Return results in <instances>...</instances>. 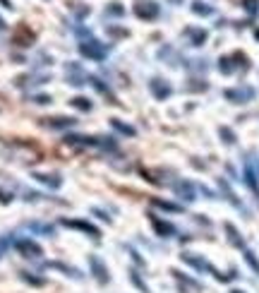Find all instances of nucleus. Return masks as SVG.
I'll use <instances>...</instances> for the list:
<instances>
[{
	"instance_id": "obj_15",
	"label": "nucleus",
	"mask_w": 259,
	"mask_h": 293,
	"mask_svg": "<svg viewBox=\"0 0 259 293\" xmlns=\"http://www.w3.org/2000/svg\"><path fill=\"white\" fill-rule=\"evenodd\" d=\"M72 106L74 109H79V110H92V101L79 96V99H72Z\"/></svg>"
},
{
	"instance_id": "obj_13",
	"label": "nucleus",
	"mask_w": 259,
	"mask_h": 293,
	"mask_svg": "<svg viewBox=\"0 0 259 293\" xmlns=\"http://www.w3.org/2000/svg\"><path fill=\"white\" fill-rule=\"evenodd\" d=\"M226 233L230 236V243H233V245L242 248V238H240V233L235 231V226H233V223H226Z\"/></svg>"
},
{
	"instance_id": "obj_11",
	"label": "nucleus",
	"mask_w": 259,
	"mask_h": 293,
	"mask_svg": "<svg viewBox=\"0 0 259 293\" xmlns=\"http://www.w3.org/2000/svg\"><path fill=\"white\" fill-rule=\"evenodd\" d=\"M250 96H252V89H228L226 92V99H230V101H245Z\"/></svg>"
},
{
	"instance_id": "obj_26",
	"label": "nucleus",
	"mask_w": 259,
	"mask_h": 293,
	"mask_svg": "<svg viewBox=\"0 0 259 293\" xmlns=\"http://www.w3.org/2000/svg\"><path fill=\"white\" fill-rule=\"evenodd\" d=\"M0 29H5V22H2V19H0Z\"/></svg>"
},
{
	"instance_id": "obj_12",
	"label": "nucleus",
	"mask_w": 259,
	"mask_h": 293,
	"mask_svg": "<svg viewBox=\"0 0 259 293\" xmlns=\"http://www.w3.org/2000/svg\"><path fill=\"white\" fill-rule=\"evenodd\" d=\"M34 178L41 181L43 185H51V187H60V178L58 176H46V173H34Z\"/></svg>"
},
{
	"instance_id": "obj_16",
	"label": "nucleus",
	"mask_w": 259,
	"mask_h": 293,
	"mask_svg": "<svg viewBox=\"0 0 259 293\" xmlns=\"http://www.w3.org/2000/svg\"><path fill=\"white\" fill-rule=\"evenodd\" d=\"M111 125L115 130H120L123 135H134V128H130V125H125L123 120H111Z\"/></svg>"
},
{
	"instance_id": "obj_24",
	"label": "nucleus",
	"mask_w": 259,
	"mask_h": 293,
	"mask_svg": "<svg viewBox=\"0 0 259 293\" xmlns=\"http://www.w3.org/2000/svg\"><path fill=\"white\" fill-rule=\"evenodd\" d=\"M108 7H113L115 15H123V5H120V2H113V5H108Z\"/></svg>"
},
{
	"instance_id": "obj_5",
	"label": "nucleus",
	"mask_w": 259,
	"mask_h": 293,
	"mask_svg": "<svg viewBox=\"0 0 259 293\" xmlns=\"http://www.w3.org/2000/svg\"><path fill=\"white\" fill-rule=\"evenodd\" d=\"M65 226H70V228H79V231H84V233H89L94 238H98V228L92 226V223H87V221H79V219H65L63 221Z\"/></svg>"
},
{
	"instance_id": "obj_10",
	"label": "nucleus",
	"mask_w": 259,
	"mask_h": 293,
	"mask_svg": "<svg viewBox=\"0 0 259 293\" xmlns=\"http://www.w3.org/2000/svg\"><path fill=\"white\" fill-rule=\"evenodd\" d=\"M151 92L156 94V99H166L168 94H170V87H168L163 79H154L151 82Z\"/></svg>"
},
{
	"instance_id": "obj_27",
	"label": "nucleus",
	"mask_w": 259,
	"mask_h": 293,
	"mask_svg": "<svg viewBox=\"0 0 259 293\" xmlns=\"http://www.w3.org/2000/svg\"><path fill=\"white\" fill-rule=\"evenodd\" d=\"M257 38H259V32H257Z\"/></svg>"
},
{
	"instance_id": "obj_2",
	"label": "nucleus",
	"mask_w": 259,
	"mask_h": 293,
	"mask_svg": "<svg viewBox=\"0 0 259 293\" xmlns=\"http://www.w3.org/2000/svg\"><path fill=\"white\" fill-rule=\"evenodd\" d=\"M15 248H17V253L22 257H27V259H36V257L43 255V250H41V245L34 243L32 238H19L15 243Z\"/></svg>"
},
{
	"instance_id": "obj_20",
	"label": "nucleus",
	"mask_w": 259,
	"mask_h": 293,
	"mask_svg": "<svg viewBox=\"0 0 259 293\" xmlns=\"http://www.w3.org/2000/svg\"><path fill=\"white\" fill-rule=\"evenodd\" d=\"M204 38H206V34H204V32H192V41H194V46H199Z\"/></svg>"
},
{
	"instance_id": "obj_21",
	"label": "nucleus",
	"mask_w": 259,
	"mask_h": 293,
	"mask_svg": "<svg viewBox=\"0 0 259 293\" xmlns=\"http://www.w3.org/2000/svg\"><path fill=\"white\" fill-rule=\"evenodd\" d=\"M247 262H250V264L255 267V272H257V274H259V262H257V257L252 255V253H247Z\"/></svg>"
},
{
	"instance_id": "obj_18",
	"label": "nucleus",
	"mask_w": 259,
	"mask_h": 293,
	"mask_svg": "<svg viewBox=\"0 0 259 293\" xmlns=\"http://www.w3.org/2000/svg\"><path fill=\"white\" fill-rule=\"evenodd\" d=\"M156 207H161V209H168V212H183L178 204H170V202H163V200H154Z\"/></svg>"
},
{
	"instance_id": "obj_6",
	"label": "nucleus",
	"mask_w": 259,
	"mask_h": 293,
	"mask_svg": "<svg viewBox=\"0 0 259 293\" xmlns=\"http://www.w3.org/2000/svg\"><path fill=\"white\" fill-rule=\"evenodd\" d=\"M41 123L48 125V128H70L77 120H74V118H65V115H58V118H43Z\"/></svg>"
},
{
	"instance_id": "obj_8",
	"label": "nucleus",
	"mask_w": 259,
	"mask_h": 293,
	"mask_svg": "<svg viewBox=\"0 0 259 293\" xmlns=\"http://www.w3.org/2000/svg\"><path fill=\"white\" fill-rule=\"evenodd\" d=\"M151 219V226H154V231L159 233V236H173L175 233V228L170 226V223H166V221L156 219V217H149Z\"/></svg>"
},
{
	"instance_id": "obj_25",
	"label": "nucleus",
	"mask_w": 259,
	"mask_h": 293,
	"mask_svg": "<svg viewBox=\"0 0 259 293\" xmlns=\"http://www.w3.org/2000/svg\"><path fill=\"white\" fill-rule=\"evenodd\" d=\"M0 2H2L5 7H12V2H10V0H0Z\"/></svg>"
},
{
	"instance_id": "obj_23",
	"label": "nucleus",
	"mask_w": 259,
	"mask_h": 293,
	"mask_svg": "<svg viewBox=\"0 0 259 293\" xmlns=\"http://www.w3.org/2000/svg\"><path fill=\"white\" fill-rule=\"evenodd\" d=\"M0 202H2V204L12 202V195H7V192H2V190H0Z\"/></svg>"
},
{
	"instance_id": "obj_14",
	"label": "nucleus",
	"mask_w": 259,
	"mask_h": 293,
	"mask_svg": "<svg viewBox=\"0 0 259 293\" xmlns=\"http://www.w3.org/2000/svg\"><path fill=\"white\" fill-rule=\"evenodd\" d=\"M245 178H247V185H250V187H252V190H255V192H257V195H259V187H257V176H255V171H252V166H247V168H245Z\"/></svg>"
},
{
	"instance_id": "obj_22",
	"label": "nucleus",
	"mask_w": 259,
	"mask_h": 293,
	"mask_svg": "<svg viewBox=\"0 0 259 293\" xmlns=\"http://www.w3.org/2000/svg\"><path fill=\"white\" fill-rule=\"evenodd\" d=\"M221 135H223V140H228V142H235V135H233V132H230V130L221 128Z\"/></svg>"
},
{
	"instance_id": "obj_3",
	"label": "nucleus",
	"mask_w": 259,
	"mask_h": 293,
	"mask_svg": "<svg viewBox=\"0 0 259 293\" xmlns=\"http://www.w3.org/2000/svg\"><path fill=\"white\" fill-rule=\"evenodd\" d=\"M134 15L139 19H156L159 17V5L154 0H137L134 2Z\"/></svg>"
},
{
	"instance_id": "obj_4",
	"label": "nucleus",
	"mask_w": 259,
	"mask_h": 293,
	"mask_svg": "<svg viewBox=\"0 0 259 293\" xmlns=\"http://www.w3.org/2000/svg\"><path fill=\"white\" fill-rule=\"evenodd\" d=\"M79 51L87 55V58H94V60L106 58V46H101L98 41H84V43L79 46Z\"/></svg>"
},
{
	"instance_id": "obj_9",
	"label": "nucleus",
	"mask_w": 259,
	"mask_h": 293,
	"mask_svg": "<svg viewBox=\"0 0 259 293\" xmlns=\"http://www.w3.org/2000/svg\"><path fill=\"white\" fill-rule=\"evenodd\" d=\"M173 190H175V192H178V195H180L183 200H187V202L194 200V187H192L190 183H185V181L175 183V185H173Z\"/></svg>"
},
{
	"instance_id": "obj_1",
	"label": "nucleus",
	"mask_w": 259,
	"mask_h": 293,
	"mask_svg": "<svg viewBox=\"0 0 259 293\" xmlns=\"http://www.w3.org/2000/svg\"><path fill=\"white\" fill-rule=\"evenodd\" d=\"M34 41H36V34H34V29L29 27V24H17L15 27V32H12V43L19 46V48H29V46H34Z\"/></svg>"
},
{
	"instance_id": "obj_17",
	"label": "nucleus",
	"mask_w": 259,
	"mask_h": 293,
	"mask_svg": "<svg viewBox=\"0 0 259 293\" xmlns=\"http://www.w3.org/2000/svg\"><path fill=\"white\" fill-rule=\"evenodd\" d=\"M192 10H194L197 15H211V7H209V5H204V2H199V0H197V2H192Z\"/></svg>"
},
{
	"instance_id": "obj_7",
	"label": "nucleus",
	"mask_w": 259,
	"mask_h": 293,
	"mask_svg": "<svg viewBox=\"0 0 259 293\" xmlns=\"http://www.w3.org/2000/svg\"><path fill=\"white\" fill-rule=\"evenodd\" d=\"M89 262H92V269H94V274H96V279H98L101 284H106V281H108V272H106L103 262H101V259H98L96 255H92V259H89Z\"/></svg>"
},
{
	"instance_id": "obj_19",
	"label": "nucleus",
	"mask_w": 259,
	"mask_h": 293,
	"mask_svg": "<svg viewBox=\"0 0 259 293\" xmlns=\"http://www.w3.org/2000/svg\"><path fill=\"white\" fill-rule=\"evenodd\" d=\"M257 5H259V0H245V7H247V12H257Z\"/></svg>"
}]
</instances>
